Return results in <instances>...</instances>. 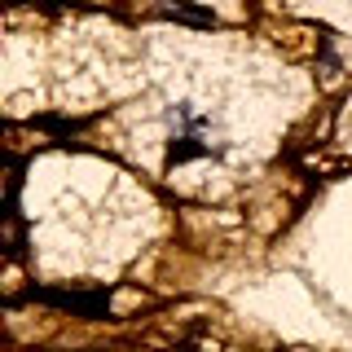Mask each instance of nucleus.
<instances>
[{
    "label": "nucleus",
    "mask_w": 352,
    "mask_h": 352,
    "mask_svg": "<svg viewBox=\"0 0 352 352\" xmlns=\"http://www.w3.org/2000/svg\"><path fill=\"white\" fill-rule=\"evenodd\" d=\"M31 300L58 304V308H66V313H75V317H88V322H97V317H106V313H110V291H102V286H88V291L44 286V291H31Z\"/></svg>",
    "instance_id": "obj_1"
},
{
    "label": "nucleus",
    "mask_w": 352,
    "mask_h": 352,
    "mask_svg": "<svg viewBox=\"0 0 352 352\" xmlns=\"http://www.w3.org/2000/svg\"><path fill=\"white\" fill-rule=\"evenodd\" d=\"M163 14H168V18H185V22H212V14H203V9H190V5H168Z\"/></svg>",
    "instance_id": "obj_3"
},
{
    "label": "nucleus",
    "mask_w": 352,
    "mask_h": 352,
    "mask_svg": "<svg viewBox=\"0 0 352 352\" xmlns=\"http://www.w3.org/2000/svg\"><path fill=\"white\" fill-rule=\"evenodd\" d=\"M203 154H212V146H203L198 137H176L168 146V163H185V159H203Z\"/></svg>",
    "instance_id": "obj_2"
},
{
    "label": "nucleus",
    "mask_w": 352,
    "mask_h": 352,
    "mask_svg": "<svg viewBox=\"0 0 352 352\" xmlns=\"http://www.w3.org/2000/svg\"><path fill=\"white\" fill-rule=\"evenodd\" d=\"M9 5H22V0H9ZM31 5H49V9H58L62 0H31Z\"/></svg>",
    "instance_id": "obj_4"
}]
</instances>
